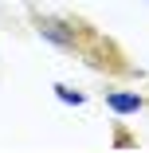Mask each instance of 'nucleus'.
<instances>
[{
    "label": "nucleus",
    "instance_id": "nucleus-1",
    "mask_svg": "<svg viewBox=\"0 0 149 153\" xmlns=\"http://www.w3.org/2000/svg\"><path fill=\"white\" fill-rule=\"evenodd\" d=\"M27 24H32V32L47 47L63 51V55H79L82 43H86V36L94 32V24H86L79 16H59V12H39V8L27 12Z\"/></svg>",
    "mask_w": 149,
    "mask_h": 153
},
{
    "label": "nucleus",
    "instance_id": "nucleus-2",
    "mask_svg": "<svg viewBox=\"0 0 149 153\" xmlns=\"http://www.w3.org/2000/svg\"><path fill=\"white\" fill-rule=\"evenodd\" d=\"M79 59H82L90 71H98V75H130V71H133V67H130V59H126V51L118 47L110 36H102L98 27L86 36V43H82Z\"/></svg>",
    "mask_w": 149,
    "mask_h": 153
},
{
    "label": "nucleus",
    "instance_id": "nucleus-3",
    "mask_svg": "<svg viewBox=\"0 0 149 153\" xmlns=\"http://www.w3.org/2000/svg\"><path fill=\"white\" fill-rule=\"evenodd\" d=\"M102 102H106V110H110L114 118H133V114H141V110L149 106L145 94H137V90H122V86H106V90H102Z\"/></svg>",
    "mask_w": 149,
    "mask_h": 153
},
{
    "label": "nucleus",
    "instance_id": "nucleus-4",
    "mask_svg": "<svg viewBox=\"0 0 149 153\" xmlns=\"http://www.w3.org/2000/svg\"><path fill=\"white\" fill-rule=\"evenodd\" d=\"M55 98L63 102V106H86V102H90V94H86V90L67 86V82H55Z\"/></svg>",
    "mask_w": 149,
    "mask_h": 153
},
{
    "label": "nucleus",
    "instance_id": "nucleus-5",
    "mask_svg": "<svg viewBox=\"0 0 149 153\" xmlns=\"http://www.w3.org/2000/svg\"><path fill=\"white\" fill-rule=\"evenodd\" d=\"M114 149H137V137L122 126V122H118V126H114Z\"/></svg>",
    "mask_w": 149,
    "mask_h": 153
}]
</instances>
